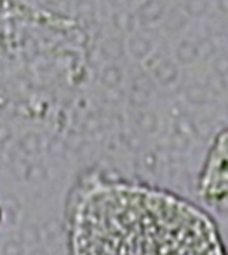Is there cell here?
I'll list each match as a JSON object with an SVG mask.
<instances>
[{
  "label": "cell",
  "mask_w": 228,
  "mask_h": 255,
  "mask_svg": "<svg viewBox=\"0 0 228 255\" xmlns=\"http://www.w3.org/2000/svg\"><path fill=\"white\" fill-rule=\"evenodd\" d=\"M200 191L204 198L218 201L228 199V129L216 136L207 163L204 164Z\"/></svg>",
  "instance_id": "obj_1"
},
{
  "label": "cell",
  "mask_w": 228,
  "mask_h": 255,
  "mask_svg": "<svg viewBox=\"0 0 228 255\" xmlns=\"http://www.w3.org/2000/svg\"><path fill=\"white\" fill-rule=\"evenodd\" d=\"M19 240H21L23 245H28V247H33V245L40 243V229L35 224H25L21 227V233H19Z\"/></svg>",
  "instance_id": "obj_2"
},
{
  "label": "cell",
  "mask_w": 228,
  "mask_h": 255,
  "mask_svg": "<svg viewBox=\"0 0 228 255\" xmlns=\"http://www.w3.org/2000/svg\"><path fill=\"white\" fill-rule=\"evenodd\" d=\"M197 47L193 46V44H190V42H183L181 46H179V49H178V58L181 61H185V63H188V61H193L197 58Z\"/></svg>",
  "instance_id": "obj_3"
},
{
  "label": "cell",
  "mask_w": 228,
  "mask_h": 255,
  "mask_svg": "<svg viewBox=\"0 0 228 255\" xmlns=\"http://www.w3.org/2000/svg\"><path fill=\"white\" fill-rule=\"evenodd\" d=\"M44 233H46V236L49 238V240H54V238H58L61 234V229H63V226H61V222L58 219H49L44 222Z\"/></svg>",
  "instance_id": "obj_4"
},
{
  "label": "cell",
  "mask_w": 228,
  "mask_h": 255,
  "mask_svg": "<svg viewBox=\"0 0 228 255\" xmlns=\"http://www.w3.org/2000/svg\"><path fill=\"white\" fill-rule=\"evenodd\" d=\"M25 250H23V243L16 240H9L7 243L2 247V255H23Z\"/></svg>",
  "instance_id": "obj_5"
},
{
  "label": "cell",
  "mask_w": 228,
  "mask_h": 255,
  "mask_svg": "<svg viewBox=\"0 0 228 255\" xmlns=\"http://www.w3.org/2000/svg\"><path fill=\"white\" fill-rule=\"evenodd\" d=\"M140 128L143 131H148V133L153 131L155 128H157V117L150 112L143 114V116L140 117Z\"/></svg>",
  "instance_id": "obj_6"
},
{
  "label": "cell",
  "mask_w": 228,
  "mask_h": 255,
  "mask_svg": "<svg viewBox=\"0 0 228 255\" xmlns=\"http://www.w3.org/2000/svg\"><path fill=\"white\" fill-rule=\"evenodd\" d=\"M178 133L181 136H185V138H188V136H192L193 133H197V129H195V126H193L192 121L183 117V119L178 123Z\"/></svg>",
  "instance_id": "obj_7"
},
{
  "label": "cell",
  "mask_w": 228,
  "mask_h": 255,
  "mask_svg": "<svg viewBox=\"0 0 228 255\" xmlns=\"http://www.w3.org/2000/svg\"><path fill=\"white\" fill-rule=\"evenodd\" d=\"M186 7H188L190 16H200V14L206 12L207 4H206V0H190Z\"/></svg>",
  "instance_id": "obj_8"
},
{
  "label": "cell",
  "mask_w": 228,
  "mask_h": 255,
  "mask_svg": "<svg viewBox=\"0 0 228 255\" xmlns=\"http://www.w3.org/2000/svg\"><path fill=\"white\" fill-rule=\"evenodd\" d=\"M186 96H188V100H190V102H193V103H204V102H206V91H204L200 86H195V88L188 89Z\"/></svg>",
  "instance_id": "obj_9"
},
{
  "label": "cell",
  "mask_w": 228,
  "mask_h": 255,
  "mask_svg": "<svg viewBox=\"0 0 228 255\" xmlns=\"http://www.w3.org/2000/svg\"><path fill=\"white\" fill-rule=\"evenodd\" d=\"M30 178H33V180H37V178H40V177H44V173H42V170H40L39 166L35 168V170H32L30 171V175H28Z\"/></svg>",
  "instance_id": "obj_10"
},
{
  "label": "cell",
  "mask_w": 228,
  "mask_h": 255,
  "mask_svg": "<svg viewBox=\"0 0 228 255\" xmlns=\"http://www.w3.org/2000/svg\"><path fill=\"white\" fill-rule=\"evenodd\" d=\"M30 255H49V254H47V252L44 250V248H35V250H33Z\"/></svg>",
  "instance_id": "obj_11"
},
{
  "label": "cell",
  "mask_w": 228,
  "mask_h": 255,
  "mask_svg": "<svg viewBox=\"0 0 228 255\" xmlns=\"http://www.w3.org/2000/svg\"><path fill=\"white\" fill-rule=\"evenodd\" d=\"M7 135H9L7 131H2V129H0V142H4V138H7Z\"/></svg>",
  "instance_id": "obj_12"
},
{
  "label": "cell",
  "mask_w": 228,
  "mask_h": 255,
  "mask_svg": "<svg viewBox=\"0 0 228 255\" xmlns=\"http://www.w3.org/2000/svg\"><path fill=\"white\" fill-rule=\"evenodd\" d=\"M227 112H228V105H227Z\"/></svg>",
  "instance_id": "obj_13"
}]
</instances>
